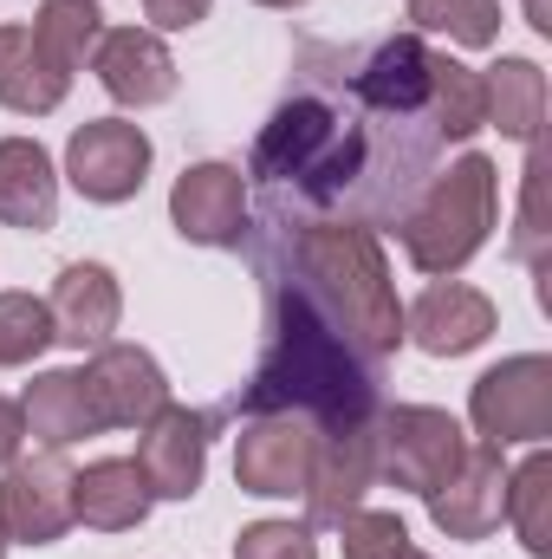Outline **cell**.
Instances as JSON below:
<instances>
[{"label":"cell","mask_w":552,"mask_h":559,"mask_svg":"<svg viewBox=\"0 0 552 559\" xmlns=\"http://www.w3.org/2000/svg\"><path fill=\"white\" fill-rule=\"evenodd\" d=\"M208 7L215 0H143V20H149V33H189L208 20Z\"/></svg>","instance_id":"32"},{"label":"cell","mask_w":552,"mask_h":559,"mask_svg":"<svg viewBox=\"0 0 552 559\" xmlns=\"http://www.w3.org/2000/svg\"><path fill=\"white\" fill-rule=\"evenodd\" d=\"M338 540H345V559H404L410 554V527L384 508H358L338 521Z\"/></svg>","instance_id":"30"},{"label":"cell","mask_w":552,"mask_h":559,"mask_svg":"<svg viewBox=\"0 0 552 559\" xmlns=\"http://www.w3.org/2000/svg\"><path fill=\"white\" fill-rule=\"evenodd\" d=\"M429 501V521L448 534V540H488L501 521H507V449L494 442H468L455 475L422 495Z\"/></svg>","instance_id":"11"},{"label":"cell","mask_w":552,"mask_h":559,"mask_svg":"<svg viewBox=\"0 0 552 559\" xmlns=\"http://www.w3.org/2000/svg\"><path fill=\"white\" fill-rule=\"evenodd\" d=\"M235 559H319L305 521H254L235 534Z\"/></svg>","instance_id":"31"},{"label":"cell","mask_w":552,"mask_h":559,"mask_svg":"<svg viewBox=\"0 0 552 559\" xmlns=\"http://www.w3.org/2000/svg\"><path fill=\"white\" fill-rule=\"evenodd\" d=\"M143 488L149 501H189L208 475V417L202 411H182V404H163L156 417L137 429V455Z\"/></svg>","instance_id":"12"},{"label":"cell","mask_w":552,"mask_h":559,"mask_svg":"<svg viewBox=\"0 0 552 559\" xmlns=\"http://www.w3.org/2000/svg\"><path fill=\"white\" fill-rule=\"evenodd\" d=\"M46 312H52V338H59V345H72V352H85V345H92V352L111 345V332H118V319H124L118 274L98 267V261H72V267H59Z\"/></svg>","instance_id":"18"},{"label":"cell","mask_w":552,"mask_h":559,"mask_svg":"<svg viewBox=\"0 0 552 559\" xmlns=\"http://www.w3.org/2000/svg\"><path fill=\"white\" fill-rule=\"evenodd\" d=\"M527 13H533V26H540V33H552V20H547V0H527Z\"/></svg>","instance_id":"34"},{"label":"cell","mask_w":552,"mask_h":559,"mask_svg":"<svg viewBox=\"0 0 552 559\" xmlns=\"http://www.w3.org/2000/svg\"><path fill=\"white\" fill-rule=\"evenodd\" d=\"M416 33H442L455 46H494L501 39V0H410Z\"/></svg>","instance_id":"27"},{"label":"cell","mask_w":552,"mask_h":559,"mask_svg":"<svg viewBox=\"0 0 552 559\" xmlns=\"http://www.w3.org/2000/svg\"><path fill=\"white\" fill-rule=\"evenodd\" d=\"M292 280L338 319V332L384 365L404 345V306L397 280L384 267V241L364 222H312L292 235Z\"/></svg>","instance_id":"2"},{"label":"cell","mask_w":552,"mask_h":559,"mask_svg":"<svg viewBox=\"0 0 552 559\" xmlns=\"http://www.w3.org/2000/svg\"><path fill=\"white\" fill-rule=\"evenodd\" d=\"M98 33H105L98 0H39V13H33V39H39V52H46L65 79L92 59Z\"/></svg>","instance_id":"25"},{"label":"cell","mask_w":552,"mask_h":559,"mask_svg":"<svg viewBox=\"0 0 552 559\" xmlns=\"http://www.w3.org/2000/svg\"><path fill=\"white\" fill-rule=\"evenodd\" d=\"M404 559H429V554H416V547H410V554H404Z\"/></svg>","instance_id":"36"},{"label":"cell","mask_w":552,"mask_h":559,"mask_svg":"<svg viewBox=\"0 0 552 559\" xmlns=\"http://www.w3.org/2000/svg\"><path fill=\"white\" fill-rule=\"evenodd\" d=\"M92 72L111 92V105H124V111H149V105L176 98V59H169L163 33H149V26H111V33H98Z\"/></svg>","instance_id":"14"},{"label":"cell","mask_w":552,"mask_h":559,"mask_svg":"<svg viewBox=\"0 0 552 559\" xmlns=\"http://www.w3.org/2000/svg\"><path fill=\"white\" fill-rule=\"evenodd\" d=\"M377 384H384V365H371L299 280H267V352L254 384L235 397V411L248 417L292 411L319 436H345L377 423L384 411Z\"/></svg>","instance_id":"1"},{"label":"cell","mask_w":552,"mask_h":559,"mask_svg":"<svg viewBox=\"0 0 552 559\" xmlns=\"http://www.w3.org/2000/svg\"><path fill=\"white\" fill-rule=\"evenodd\" d=\"M468 417H475V436L494 442V449L547 442L552 436V358L547 352H520V358H501L494 371H481L475 391H468Z\"/></svg>","instance_id":"5"},{"label":"cell","mask_w":552,"mask_h":559,"mask_svg":"<svg viewBox=\"0 0 552 559\" xmlns=\"http://www.w3.org/2000/svg\"><path fill=\"white\" fill-rule=\"evenodd\" d=\"M169 222L195 248H241L248 241V176L235 163H189L169 189Z\"/></svg>","instance_id":"10"},{"label":"cell","mask_w":552,"mask_h":559,"mask_svg":"<svg viewBox=\"0 0 552 559\" xmlns=\"http://www.w3.org/2000/svg\"><path fill=\"white\" fill-rule=\"evenodd\" d=\"M20 417H26V436H39L46 449H72V442L105 429L85 371H39L26 384V397H20Z\"/></svg>","instance_id":"21"},{"label":"cell","mask_w":552,"mask_h":559,"mask_svg":"<svg viewBox=\"0 0 552 559\" xmlns=\"http://www.w3.org/2000/svg\"><path fill=\"white\" fill-rule=\"evenodd\" d=\"M312 455H319V429L305 417H292V411L248 417L235 436V481H241V495L292 501L312 481Z\"/></svg>","instance_id":"8"},{"label":"cell","mask_w":552,"mask_h":559,"mask_svg":"<svg viewBox=\"0 0 552 559\" xmlns=\"http://www.w3.org/2000/svg\"><path fill=\"white\" fill-rule=\"evenodd\" d=\"M494 325H501V306L468 280H429L422 299L404 312V338H416L429 358H468L494 338Z\"/></svg>","instance_id":"13"},{"label":"cell","mask_w":552,"mask_h":559,"mask_svg":"<svg viewBox=\"0 0 552 559\" xmlns=\"http://www.w3.org/2000/svg\"><path fill=\"white\" fill-rule=\"evenodd\" d=\"M72 462L65 449L13 455L0 475V534L7 547H59L72 527Z\"/></svg>","instance_id":"7"},{"label":"cell","mask_w":552,"mask_h":559,"mask_svg":"<svg viewBox=\"0 0 552 559\" xmlns=\"http://www.w3.org/2000/svg\"><path fill=\"white\" fill-rule=\"evenodd\" d=\"M371 481H377V423L345 429V436H319L312 481H305V527H338L345 514H358Z\"/></svg>","instance_id":"16"},{"label":"cell","mask_w":552,"mask_h":559,"mask_svg":"<svg viewBox=\"0 0 552 559\" xmlns=\"http://www.w3.org/2000/svg\"><path fill=\"white\" fill-rule=\"evenodd\" d=\"M72 521L98 527V534H131L149 521V488L131 455H105L85 475H72Z\"/></svg>","instance_id":"20"},{"label":"cell","mask_w":552,"mask_h":559,"mask_svg":"<svg viewBox=\"0 0 552 559\" xmlns=\"http://www.w3.org/2000/svg\"><path fill=\"white\" fill-rule=\"evenodd\" d=\"M20 442H26V417H20V404H7V397H0V468L20 455Z\"/></svg>","instance_id":"33"},{"label":"cell","mask_w":552,"mask_h":559,"mask_svg":"<svg viewBox=\"0 0 552 559\" xmlns=\"http://www.w3.org/2000/svg\"><path fill=\"white\" fill-rule=\"evenodd\" d=\"M429 118H435V138L468 143L488 124V79L448 52H429Z\"/></svg>","instance_id":"24"},{"label":"cell","mask_w":552,"mask_h":559,"mask_svg":"<svg viewBox=\"0 0 552 559\" xmlns=\"http://www.w3.org/2000/svg\"><path fill=\"white\" fill-rule=\"evenodd\" d=\"M65 92H72V79L39 52L33 26H0V105L20 118H46L65 105Z\"/></svg>","instance_id":"22"},{"label":"cell","mask_w":552,"mask_h":559,"mask_svg":"<svg viewBox=\"0 0 552 559\" xmlns=\"http://www.w3.org/2000/svg\"><path fill=\"white\" fill-rule=\"evenodd\" d=\"M85 384H92V404H98L105 429H143L169 404V378L143 345H98L85 365Z\"/></svg>","instance_id":"17"},{"label":"cell","mask_w":552,"mask_h":559,"mask_svg":"<svg viewBox=\"0 0 552 559\" xmlns=\"http://www.w3.org/2000/svg\"><path fill=\"white\" fill-rule=\"evenodd\" d=\"M494 215H501V176H494V163L481 150H468L461 163L429 176L422 202L397 222V235H404V254H410L416 274L448 280L488 248Z\"/></svg>","instance_id":"4"},{"label":"cell","mask_w":552,"mask_h":559,"mask_svg":"<svg viewBox=\"0 0 552 559\" xmlns=\"http://www.w3.org/2000/svg\"><path fill=\"white\" fill-rule=\"evenodd\" d=\"M468 436L461 423L435 404H397V411H377V475L404 495H435L455 462H461Z\"/></svg>","instance_id":"6"},{"label":"cell","mask_w":552,"mask_h":559,"mask_svg":"<svg viewBox=\"0 0 552 559\" xmlns=\"http://www.w3.org/2000/svg\"><path fill=\"white\" fill-rule=\"evenodd\" d=\"M507 521L520 527V547L533 559H552V455L533 442L520 468H507Z\"/></svg>","instance_id":"26"},{"label":"cell","mask_w":552,"mask_h":559,"mask_svg":"<svg viewBox=\"0 0 552 559\" xmlns=\"http://www.w3.org/2000/svg\"><path fill=\"white\" fill-rule=\"evenodd\" d=\"M488 79V124L514 143H540V124H547V72L533 59H501Z\"/></svg>","instance_id":"23"},{"label":"cell","mask_w":552,"mask_h":559,"mask_svg":"<svg viewBox=\"0 0 552 559\" xmlns=\"http://www.w3.org/2000/svg\"><path fill=\"white\" fill-rule=\"evenodd\" d=\"M364 169H371V131L351 111H338L332 98H286L254 143L248 176L292 189L305 202H345V189Z\"/></svg>","instance_id":"3"},{"label":"cell","mask_w":552,"mask_h":559,"mask_svg":"<svg viewBox=\"0 0 552 559\" xmlns=\"http://www.w3.org/2000/svg\"><path fill=\"white\" fill-rule=\"evenodd\" d=\"M143 176H149V138L131 118H92L65 143V182L85 202L118 209V202H131L143 189Z\"/></svg>","instance_id":"9"},{"label":"cell","mask_w":552,"mask_h":559,"mask_svg":"<svg viewBox=\"0 0 552 559\" xmlns=\"http://www.w3.org/2000/svg\"><path fill=\"white\" fill-rule=\"evenodd\" d=\"M0 222L26 235L59 222V169L33 138H0Z\"/></svg>","instance_id":"19"},{"label":"cell","mask_w":552,"mask_h":559,"mask_svg":"<svg viewBox=\"0 0 552 559\" xmlns=\"http://www.w3.org/2000/svg\"><path fill=\"white\" fill-rule=\"evenodd\" d=\"M0 559H7V534H0Z\"/></svg>","instance_id":"37"},{"label":"cell","mask_w":552,"mask_h":559,"mask_svg":"<svg viewBox=\"0 0 552 559\" xmlns=\"http://www.w3.org/2000/svg\"><path fill=\"white\" fill-rule=\"evenodd\" d=\"M351 98L391 124L422 118L429 111V46L416 33H391L371 52L351 59Z\"/></svg>","instance_id":"15"},{"label":"cell","mask_w":552,"mask_h":559,"mask_svg":"<svg viewBox=\"0 0 552 559\" xmlns=\"http://www.w3.org/2000/svg\"><path fill=\"white\" fill-rule=\"evenodd\" d=\"M46 345H59L46 299H33V293H0V371L33 365Z\"/></svg>","instance_id":"28"},{"label":"cell","mask_w":552,"mask_h":559,"mask_svg":"<svg viewBox=\"0 0 552 559\" xmlns=\"http://www.w3.org/2000/svg\"><path fill=\"white\" fill-rule=\"evenodd\" d=\"M254 7H279V13H292V7H305V0H254Z\"/></svg>","instance_id":"35"},{"label":"cell","mask_w":552,"mask_h":559,"mask_svg":"<svg viewBox=\"0 0 552 559\" xmlns=\"http://www.w3.org/2000/svg\"><path fill=\"white\" fill-rule=\"evenodd\" d=\"M514 261L547 267V156L540 143H527V176H520V235H514Z\"/></svg>","instance_id":"29"}]
</instances>
